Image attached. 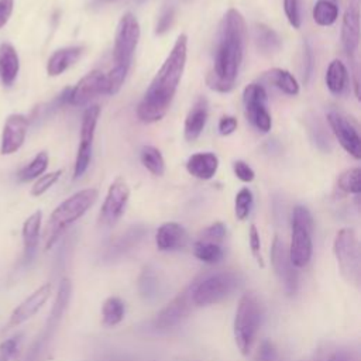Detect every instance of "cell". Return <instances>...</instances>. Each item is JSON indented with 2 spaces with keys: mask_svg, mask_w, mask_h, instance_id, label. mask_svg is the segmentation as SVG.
Here are the masks:
<instances>
[{
  "mask_svg": "<svg viewBox=\"0 0 361 361\" xmlns=\"http://www.w3.org/2000/svg\"><path fill=\"white\" fill-rule=\"evenodd\" d=\"M247 25L237 8H228L223 16L214 44L213 68L206 76L207 86L219 93L233 90L244 59Z\"/></svg>",
  "mask_w": 361,
  "mask_h": 361,
  "instance_id": "1",
  "label": "cell"
},
{
  "mask_svg": "<svg viewBox=\"0 0 361 361\" xmlns=\"http://www.w3.org/2000/svg\"><path fill=\"white\" fill-rule=\"evenodd\" d=\"M186 56L188 37L186 34H179L137 106V117L140 121L155 123L166 114L182 79Z\"/></svg>",
  "mask_w": 361,
  "mask_h": 361,
  "instance_id": "2",
  "label": "cell"
},
{
  "mask_svg": "<svg viewBox=\"0 0 361 361\" xmlns=\"http://www.w3.org/2000/svg\"><path fill=\"white\" fill-rule=\"evenodd\" d=\"M141 28L137 17L133 13H126L116 28L113 47V66L106 75L107 94L120 92L127 73L130 71L135 48L138 45Z\"/></svg>",
  "mask_w": 361,
  "mask_h": 361,
  "instance_id": "3",
  "label": "cell"
},
{
  "mask_svg": "<svg viewBox=\"0 0 361 361\" xmlns=\"http://www.w3.org/2000/svg\"><path fill=\"white\" fill-rule=\"evenodd\" d=\"M97 196L99 192L94 188L82 189L65 199L54 209L45 228V250H49L55 245L65 230L76 220H79L93 206Z\"/></svg>",
  "mask_w": 361,
  "mask_h": 361,
  "instance_id": "4",
  "label": "cell"
},
{
  "mask_svg": "<svg viewBox=\"0 0 361 361\" xmlns=\"http://www.w3.org/2000/svg\"><path fill=\"white\" fill-rule=\"evenodd\" d=\"M262 317L261 303L254 292H245L237 305L233 333L238 351L243 355H248L259 330Z\"/></svg>",
  "mask_w": 361,
  "mask_h": 361,
  "instance_id": "5",
  "label": "cell"
},
{
  "mask_svg": "<svg viewBox=\"0 0 361 361\" xmlns=\"http://www.w3.org/2000/svg\"><path fill=\"white\" fill-rule=\"evenodd\" d=\"M333 252L341 276L348 283L358 286L361 281V252L354 228L344 227L337 231L333 241Z\"/></svg>",
  "mask_w": 361,
  "mask_h": 361,
  "instance_id": "6",
  "label": "cell"
},
{
  "mask_svg": "<svg viewBox=\"0 0 361 361\" xmlns=\"http://www.w3.org/2000/svg\"><path fill=\"white\" fill-rule=\"evenodd\" d=\"M313 217L307 207L295 206L292 212V235L288 248L289 258L295 268H303L309 264L313 251Z\"/></svg>",
  "mask_w": 361,
  "mask_h": 361,
  "instance_id": "7",
  "label": "cell"
},
{
  "mask_svg": "<svg viewBox=\"0 0 361 361\" xmlns=\"http://www.w3.org/2000/svg\"><path fill=\"white\" fill-rule=\"evenodd\" d=\"M238 286V276L234 272L213 274L190 289L195 306H210L226 299Z\"/></svg>",
  "mask_w": 361,
  "mask_h": 361,
  "instance_id": "8",
  "label": "cell"
},
{
  "mask_svg": "<svg viewBox=\"0 0 361 361\" xmlns=\"http://www.w3.org/2000/svg\"><path fill=\"white\" fill-rule=\"evenodd\" d=\"M267 90L259 83H250L243 90V104L247 120L259 133H268L272 127V117L267 109Z\"/></svg>",
  "mask_w": 361,
  "mask_h": 361,
  "instance_id": "9",
  "label": "cell"
},
{
  "mask_svg": "<svg viewBox=\"0 0 361 361\" xmlns=\"http://www.w3.org/2000/svg\"><path fill=\"white\" fill-rule=\"evenodd\" d=\"M99 116H100V107L97 104L89 106L82 116L80 142L78 147L75 165H73V179H79L80 176H83V173L89 168Z\"/></svg>",
  "mask_w": 361,
  "mask_h": 361,
  "instance_id": "10",
  "label": "cell"
},
{
  "mask_svg": "<svg viewBox=\"0 0 361 361\" xmlns=\"http://www.w3.org/2000/svg\"><path fill=\"white\" fill-rule=\"evenodd\" d=\"M271 264L275 275L278 276L281 285L283 286V290L288 295H295L298 290V271L293 267L290 258H289V251L285 245V243L275 235L271 247Z\"/></svg>",
  "mask_w": 361,
  "mask_h": 361,
  "instance_id": "11",
  "label": "cell"
},
{
  "mask_svg": "<svg viewBox=\"0 0 361 361\" xmlns=\"http://www.w3.org/2000/svg\"><path fill=\"white\" fill-rule=\"evenodd\" d=\"M327 123L338 144L355 159L361 158V138L355 123L338 111L327 113Z\"/></svg>",
  "mask_w": 361,
  "mask_h": 361,
  "instance_id": "12",
  "label": "cell"
},
{
  "mask_svg": "<svg viewBox=\"0 0 361 361\" xmlns=\"http://www.w3.org/2000/svg\"><path fill=\"white\" fill-rule=\"evenodd\" d=\"M128 197H130V188L127 182L121 178H117L116 180H113L107 189V193L100 210V223L106 227L116 224L126 210Z\"/></svg>",
  "mask_w": 361,
  "mask_h": 361,
  "instance_id": "13",
  "label": "cell"
},
{
  "mask_svg": "<svg viewBox=\"0 0 361 361\" xmlns=\"http://www.w3.org/2000/svg\"><path fill=\"white\" fill-rule=\"evenodd\" d=\"M107 93L106 73L102 71H90L69 92V104L86 106L96 97Z\"/></svg>",
  "mask_w": 361,
  "mask_h": 361,
  "instance_id": "14",
  "label": "cell"
},
{
  "mask_svg": "<svg viewBox=\"0 0 361 361\" xmlns=\"http://www.w3.org/2000/svg\"><path fill=\"white\" fill-rule=\"evenodd\" d=\"M52 292L51 283H44L39 288H37L31 295H28L10 314L7 327H17L31 319L37 312L47 303Z\"/></svg>",
  "mask_w": 361,
  "mask_h": 361,
  "instance_id": "15",
  "label": "cell"
},
{
  "mask_svg": "<svg viewBox=\"0 0 361 361\" xmlns=\"http://www.w3.org/2000/svg\"><path fill=\"white\" fill-rule=\"evenodd\" d=\"M30 121L23 114H10L4 123L1 134L0 151L3 155H10L24 144Z\"/></svg>",
  "mask_w": 361,
  "mask_h": 361,
  "instance_id": "16",
  "label": "cell"
},
{
  "mask_svg": "<svg viewBox=\"0 0 361 361\" xmlns=\"http://www.w3.org/2000/svg\"><path fill=\"white\" fill-rule=\"evenodd\" d=\"M190 289L179 293L173 298L155 317V327L158 329H169L179 324L189 313L192 307Z\"/></svg>",
  "mask_w": 361,
  "mask_h": 361,
  "instance_id": "17",
  "label": "cell"
},
{
  "mask_svg": "<svg viewBox=\"0 0 361 361\" xmlns=\"http://www.w3.org/2000/svg\"><path fill=\"white\" fill-rule=\"evenodd\" d=\"M71 295H72V283H71V281L68 278H63L59 282L58 292H56L54 305L51 307V312H49L45 329H44L42 334L38 337L44 344L48 343V340L54 334L56 326L59 324L62 316L65 314V312L68 309V305H69V300H71Z\"/></svg>",
  "mask_w": 361,
  "mask_h": 361,
  "instance_id": "18",
  "label": "cell"
},
{
  "mask_svg": "<svg viewBox=\"0 0 361 361\" xmlns=\"http://www.w3.org/2000/svg\"><path fill=\"white\" fill-rule=\"evenodd\" d=\"M340 37L347 56L355 63V54L360 45V13L357 4H353L345 10L341 21Z\"/></svg>",
  "mask_w": 361,
  "mask_h": 361,
  "instance_id": "19",
  "label": "cell"
},
{
  "mask_svg": "<svg viewBox=\"0 0 361 361\" xmlns=\"http://www.w3.org/2000/svg\"><path fill=\"white\" fill-rule=\"evenodd\" d=\"M188 243V233L183 226L166 221L159 226L155 234V244L159 251H178Z\"/></svg>",
  "mask_w": 361,
  "mask_h": 361,
  "instance_id": "20",
  "label": "cell"
},
{
  "mask_svg": "<svg viewBox=\"0 0 361 361\" xmlns=\"http://www.w3.org/2000/svg\"><path fill=\"white\" fill-rule=\"evenodd\" d=\"M41 221H42V213L41 210L34 212L31 216H28L23 224L21 235H23V265H28L37 252L38 241H39V231H41Z\"/></svg>",
  "mask_w": 361,
  "mask_h": 361,
  "instance_id": "21",
  "label": "cell"
},
{
  "mask_svg": "<svg viewBox=\"0 0 361 361\" xmlns=\"http://www.w3.org/2000/svg\"><path fill=\"white\" fill-rule=\"evenodd\" d=\"M207 116H209V103H207V99L202 96L193 103V106L190 107V110L185 118L183 137L186 141L192 142L200 137V134L206 126Z\"/></svg>",
  "mask_w": 361,
  "mask_h": 361,
  "instance_id": "22",
  "label": "cell"
},
{
  "mask_svg": "<svg viewBox=\"0 0 361 361\" xmlns=\"http://www.w3.org/2000/svg\"><path fill=\"white\" fill-rule=\"evenodd\" d=\"M219 169V158L213 152H196L190 155L186 161V171L200 179L209 180L212 179Z\"/></svg>",
  "mask_w": 361,
  "mask_h": 361,
  "instance_id": "23",
  "label": "cell"
},
{
  "mask_svg": "<svg viewBox=\"0 0 361 361\" xmlns=\"http://www.w3.org/2000/svg\"><path fill=\"white\" fill-rule=\"evenodd\" d=\"M20 71V59L11 44H0V80L4 86H11Z\"/></svg>",
  "mask_w": 361,
  "mask_h": 361,
  "instance_id": "24",
  "label": "cell"
},
{
  "mask_svg": "<svg viewBox=\"0 0 361 361\" xmlns=\"http://www.w3.org/2000/svg\"><path fill=\"white\" fill-rule=\"evenodd\" d=\"M82 52H83L82 47H66V48L56 49L48 59V63H47L48 75L59 76L79 59Z\"/></svg>",
  "mask_w": 361,
  "mask_h": 361,
  "instance_id": "25",
  "label": "cell"
},
{
  "mask_svg": "<svg viewBox=\"0 0 361 361\" xmlns=\"http://www.w3.org/2000/svg\"><path fill=\"white\" fill-rule=\"evenodd\" d=\"M254 42L257 49L264 55H274L282 47V39L278 32L267 24L257 23L254 25Z\"/></svg>",
  "mask_w": 361,
  "mask_h": 361,
  "instance_id": "26",
  "label": "cell"
},
{
  "mask_svg": "<svg viewBox=\"0 0 361 361\" xmlns=\"http://www.w3.org/2000/svg\"><path fill=\"white\" fill-rule=\"evenodd\" d=\"M261 80H265L267 83L275 86L288 96H296L300 90L296 78L289 71L282 68H272L265 71L261 76Z\"/></svg>",
  "mask_w": 361,
  "mask_h": 361,
  "instance_id": "27",
  "label": "cell"
},
{
  "mask_svg": "<svg viewBox=\"0 0 361 361\" xmlns=\"http://www.w3.org/2000/svg\"><path fill=\"white\" fill-rule=\"evenodd\" d=\"M326 86L330 93L340 96L345 92L348 85V71L340 59H333L326 71Z\"/></svg>",
  "mask_w": 361,
  "mask_h": 361,
  "instance_id": "28",
  "label": "cell"
},
{
  "mask_svg": "<svg viewBox=\"0 0 361 361\" xmlns=\"http://www.w3.org/2000/svg\"><path fill=\"white\" fill-rule=\"evenodd\" d=\"M145 230L140 226H134L131 228H128L126 233H123L116 243L109 248V257L114 258V257H120L123 254H126L127 251H130L134 245L138 244V241L144 237Z\"/></svg>",
  "mask_w": 361,
  "mask_h": 361,
  "instance_id": "29",
  "label": "cell"
},
{
  "mask_svg": "<svg viewBox=\"0 0 361 361\" xmlns=\"http://www.w3.org/2000/svg\"><path fill=\"white\" fill-rule=\"evenodd\" d=\"M337 0H317L313 6V20L317 25L329 27L333 25L338 18Z\"/></svg>",
  "mask_w": 361,
  "mask_h": 361,
  "instance_id": "30",
  "label": "cell"
},
{
  "mask_svg": "<svg viewBox=\"0 0 361 361\" xmlns=\"http://www.w3.org/2000/svg\"><path fill=\"white\" fill-rule=\"evenodd\" d=\"M140 159L144 168L152 175L162 176L165 173V159L157 147L144 145L140 151Z\"/></svg>",
  "mask_w": 361,
  "mask_h": 361,
  "instance_id": "31",
  "label": "cell"
},
{
  "mask_svg": "<svg viewBox=\"0 0 361 361\" xmlns=\"http://www.w3.org/2000/svg\"><path fill=\"white\" fill-rule=\"evenodd\" d=\"M124 302L117 296H110L102 306V320L104 326H117L124 319Z\"/></svg>",
  "mask_w": 361,
  "mask_h": 361,
  "instance_id": "32",
  "label": "cell"
},
{
  "mask_svg": "<svg viewBox=\"0 0 361 361\" xmlns=\"http://www.w3.org/2000/svg\"><path fill=\"white\" fill-rule=\"evenodd\" d=\"M69 92L71 87H65L56 97H54L51 102L38 106L32 111V121H42L54 116L59 109H62L65 104H69Z\"/></svg>",
  "mask_w": 361,
  "mask_h": 361,
  "instance_id": "33",
  "label": "cell"
},
{
  "mask_svg": "<svg viewBox=\"0 0 361 361\" xmlns=\"http://www.w3.org/2000/svg\"><path fill=\"white\" fill-rule=\"evenodd\" d=\"M306 127L310 140L313 144L323 152H330L331 149V141L329 137V133L323 123L317 117H310L306 120Z\"/></svg>",
  "mask_w": 361,
  "mask_h": 361,
  "instance_id": "34",
  "label": "cell"
},
{
  "mask_svg": "<svg viewBox=\"0 0 361 361\" xmlns=\"http://www.w3.org/2000/svg\"><path fill=\"white\" fill-rule=\"evenodd\" d=\"M193 254L199 261L204 264H217L224 255L221 244L202 241V240H197L195 243Z\"/></svg>",
  "mask_w": 361,
  "mask_h": 361,
  "instance_id": "35",
  "label": "cell"
},
{
  "mask_svg": "<svg viewBox=\"0 0 361 361\" xmlns=\"http://www.w3.org/2000/svg\"><path fill=\"white\" fill-rule=\"evenodd\" d=\"M48 154L45 151L38 152L34 159L27 164L24 168L20 169V172L17 173V178L20 182H28L32 180L34 178H38L39 175H42L48 166Z\"/></svg>",
  "mask_w": 361,
  "mask_h": 361,
  "instance_id": "36",
  "label": "cell"
},
{
  "mask_svg": "<svg viewBox=\"0 0 361 361\" xmlns=\"http://www.w3.org/2000/svg\"><path fill=\"white\" fill-rule=\"evenodd\" d=\"M138 290L147 300L155 299L159 292V281L151 267H145L138 279Z\"/></svg>",
  "mask_w": 361,
  "mask_h": 361,
  "instance_id": "37",
  "label": "cell"
},
{
  "mask_svg": "<svg viewBox=\"0 0 361 361\" xmlns=\"http://www.w3.org/2000/svg\"><path fill=\"white\" fill-rule=\"evenodd\" d=\"M337 186L344 193L360 195L361 192V169L358 166L343 171L337 178Z\"/></svg>",
  "mask_w": 361,
  "mask_h": 361,
  "instance_id": "38",
  "label": "cell"
},
{
  "mask_svg": "<svg viewBox=\"0 0 361 361\" xmlns=\"http://www.w3.org/2000/svg\"><path fill=\"white\" fill-rule=\"evenodd\" d=\"M252 204H254V196H252L251 189H248V188L240 189L235 195V199H234L235 217L241 221L245 220L251 213Z\"/></svg>",
  "mask_w": 361,
  "mask_h": 361,
  "instance_id": "39",
  "label": "cell"
},
{
  "mask_svg": "<svg viewBox=\"0 0 361 361\" xmlns=\"http://www.w3.org/2000/svg\"><path fill=\"white\" fill-rule=\"evenodd\" d=\"M300 71H302V80L305 85H307L314 72V54H313V48L307 39H303V42H302Z\"/></svg>",
  "mask_w": 361,
  "mask_h": 361,
  "instance_id": "40",
  "label": "cell"
},
{
  "mask_svg": "<svg viewBox=\"0 0 361 361\" xmlns=\"http://www.w3.org/2000/svg\"><path fill=\"white\" fill-rule=\"evenodd\" d=\"M285 16L295 30H299L302 25V1L300 0H283Z\"/></svg>",
  "mask_w": 361,
  "mask_h": 361,
  "instance_id": "41",
  "label": "cell"
},
{
  "mask_svg": "<svg viewBox=\"0 0 361 361\" xmlns=\"http://www.w3.org/2000/svg\"><path fill=\"white\" fill-rule=\"evenodd\" d=\"M62 175V171L58 169V171H52L49 173H45V175H41L37 182L32 185L31 188V195L32 196H41L44 195L54 183H56V180L61 178Z\"/></svg>",
  "mask_w": 361,
  "mask_h": 361,
  "instance_id": "42",
  "label": "cell"
},
{
  "mask_svg": "<svg viewBox=\"0 0 361 361\" xmlns=\"http://www.w3.org/2000/svg\"><path fill=\"white\" fill-rule=\"evenodd\" d=\"M21 338L23 333H18L0 343V361H11L16 357L21 344Z\"/></svg>",
  "mask_w": 361,
  "mask_h": 361,
  "instance_id": "43",
  "label": "cell"
},
{
  "mask_svg": "<svg viewBox=\"0 0 361 361\" xmlns=\"http://www.w3.org/2000/svg\"><path fill=\"white\" fill-rule=\"evenodd\" d=\"M226 233H227L226 226H224L221 221H216V223L210 224L209 227H206V228L202 231L199 240H202V241H209V243H216V244H221L223 240H224V237H226Z\"/></svg>",
  "mask_w": 361,
  "mask_h": 361,
  "instance_id": "44",
  "label": "cell"
},
{
  "mask_svg": "<svg viewBox=\"0 0 361 361\" xmlns=\"http://www.w3.org/2000/svg\"><path fill=\"white\" fill-rule=\"evenodd\" d=\"M175 20V7L173 6H166L161 10L159 17L157 20V25H155V34L157 35H162L165 34L173 24Z\"/></svg>",
  "mask_w": 361,
  "mask_h": 361,
  "instance_id": "45",
  "label": "cell"
},
{
  "mask_svg": "<svg viewBox=\"0 0 361 361\" xmlns=\"http://www.w3.org/2000/svg\"><path fill=\"white\" fill-rule=\"evenodd\" d=\"M248 241H250V250H251V254H252L254 259L257 261V264L261 268H264L265 264H264V258H262V254H261V238H259V233H258V230L254 224L250 226Z\"/></svg>",
  "mask_w": 361,
  "mask_h": 361,
  "instance_id": "46",
  "label": "cell"
},
{
  "mask_svg": "<svg viewBox=\"0 0 361 361\" xmlns=\"http://www.w3.org/2000/svg\"><path fill=\"white\" fill-rule=\"evenodd\" d=\"M233 171H234V175L241 180V182H245V183H250L254 180L255 178V172L254 169L243 159H237L233 162Z\"/></svg>",
  "mask_w": 361,
  "mask_h": 361,
  "instance_id": "47",
  "label": "cell"
},
{
  "mask_svg": "<svg viewBox=\"0 0 361 361\" xmlns=\"http://www.w3.org/2000/svg\"><path fill=\"white\" fill-rule=\"evenodd\" d=\"M255 361H279V355L275 345L271 341L264 340L258 347Z\"/></svg>",
  "mask_w": 361,
  "mask_h": 361,
  "instance_id": "48",
  "label": "cell"
},
{
  "mask_svg": "<svg viewBox=\"0 0 361 361\" xmlns=\"http://www.w3.org/2000/svg\"><path fill=\"white\" fill-rule=\"evenodd\" d=\"M237 126H238V121L234 116H223L219 120L217 130L221 135H230L237 130Z\"/></svg>",
  "mask_w": 361,
  "mask_h": 361,
  "instance_id": "49",
  "label": "cell"
},
{
  "mask_svg": "<svg viewBox=\"0 0 361 361\" xmlns=\"http://www.w3.org/2000/svg\"><path fill=\"white\" fill-rule=\"evenodd\" d=\"M13 0H0V28L8 21L11 13H13Z\"/></svg>",
  "mask_w": 361,
  "mask_h": 361,
  "instance_id": "50",
  "label": "cell"
},
{
  "mask_svg": "<svg viewBox=\"0 0 361 361\" xmlns=\"http://www.w3.org/2000/svg\"><path fill=\"white\" fill-rule=\"evenodd\" d=\"M320 361H351L344 353L341 351H336V353H331V354H327L324 357H319Z\"/></svg>",
  "mask_w": 361,
  "mask_h": 361,
  "instance_id": "51",
  "label": "cell"
},
{
  "mask_svg": "<svg viewBox=\"0 0 361 361\" xmlns=\"http://www.w3.org/2000/svg\"><path fill=\"white\" fill-rule=\"evenodd\" d=\"M111 1H116V0H93V4L102 6V4H106V3H111Z\"/></svg>",
  "mask_w": 361,
  "mask_h": 361,
  "instance_id": "52",
  "label": "cell"
},
{
  "mask_svg": "<svg viewBox=\"0 0 361 361\" xmlns=\"http://www.w3.org/2000/svg\"><path fill=\"white\" fill-rule=\"evenodd\" d=\"M300 361H320V360H319V357H306V358H303Z\"/></svg>",
  "mask_w": 361,
  "mask_h": 361,
  "instance_id": "53",
  "label": "cell"
}]
</instances>
